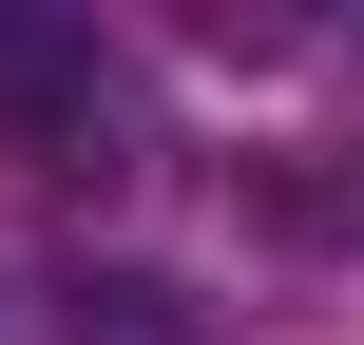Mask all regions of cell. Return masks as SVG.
<instances>
[{
  "label": "cell",
  "mask_w": 364,
  "mask_h": 345,
  "mask_svg": "<svg viewBox=\"0 0 364 345\" xmlns=\"http://www.w3.org/2000/svg\"><path fill=\"white\" fill-rule=\"evenodd\" d=\"M77 345H192V288H154V269H96V288H77Z\"/></svg>",
  "instance_id": "cell-2"
},
{
  "label": "cell",
  "mask_w": 364,
  "mask_h": 345,
  "mask_svg": "<svg viewBox=\"0 0 364 345\" xmlns=\"http://www.w3.org/2000/svg\"><path fill=\"white\" fill-rule=\"evenodd\" d=\"M0 345H38V327H19V288H0Z\"/></svg>",
  "instance_id": "cell-3"
},
{
  "label": "cell",
  "mask_w": 364,
  "mask_h": 345,
  "mask_svg": "<svg viewBox=\"0 0 364 345\" xmlns=\"http://www.w3.org/2000/svg\"><path fill=\"white\" fill-rule=\"evenodd\" d=\"M0 134L38 173H115V58L77 19H0Z\"/></svg>",
  "instance_id": "cell-1"
}]
</instances>
